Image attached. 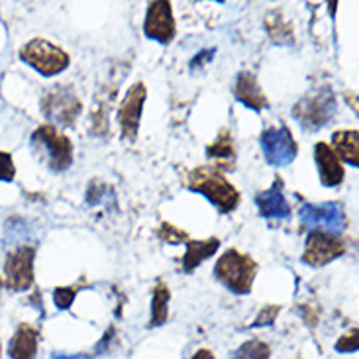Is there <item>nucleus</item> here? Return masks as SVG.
<instances>
[{
    "label": "nucleus",
    "mask_w": 359,
    "mask_h": 359,
    "mask_svg": "<svg viewBox=\"0 0 359 359\" xmlns=\"http://www.w3.org/2000/svg\"><path fill=\"white\" fill-rule=\"evenodd\" d=\"M169 299H171V292H169L167 283L157 281L151 292V320L147 324V328H157L165 324L169 316Z\"/></svg>",
    "instance_id": "21"
},
{
    "label": "nucleus",
    "mask_w": 359,
    "mask_h": 359,
    "mask_svg": "<svg viewBox=\"0 0 359 359\" xmlns=\"http://www.w3.org/2000/svg\"><path fill=\"white\" fill-rule=\"evenodd\" d=\"M279 311H281L279 304H267V306H263L252 326L253 328H257V326H271L273 322H275V318H277Z\"/></svg>",
    "instance_id": "26"
},
{
    "label": "nucleus",
    "mask_w": 359,
    "mask_h": 359,
    "mask_svg": "<svg viewBox=\"0 0 359 359\" xmlns=\"http://www.w3.org/2000/svg\"><path fill=\"white\" fill-rule=\"evenodd\" d=\"M32 146L48 159V165L55 173H63L73 165V142L67 134L59 132L53 124H43L34 130Z\"/></svg>",
    "instance_id": "4"
},
{
    "label": "nucleus",
    "mask_w": 359,
    "mask_h": 359,
    "mask_svg": "<svg viewBox=\"0 0 359 359\" xmlns=\"http://www.w3.org/2000/svg\"><path fill=\"white\" fill-rule=\"evenodd\" d=\"M187 252L183 255V271L191 273L194 271L201 263H204L208 257H212L214 253L220 248V240L218 238H208V240H191L184 243Z\"/></svg>",
    "instance_id": "18"
},
{
    "label": "nucleus",
    "mask_w": 359,
    "mask_h": 359,
    "mask_svg": "<svg viewBox=\"0 0 359 359\" xmlns=\"http://www.w3.org/2000/svg\"><path fill=\"white\" fill-rule=\"evenodd\" d=\"M285 183L281 177H275L273 184L267 191L255 194V204L259 208V214L263 218H275V220H283L291 216V206L287 203V196L283 193Z\"/></svg>",
    "instance_id": "13"
},
{
    "label": "nucleus",
    "mask_w": 359,
    "mask_h": 359,
    "mask_svg": "<svg viewBox=\"0 0 359 359\" xmlns=\"http://www.w3.org/2000/svg\"><path fill=\"white\" fill-rule=\"evenodd\" d=\"M38 330L29 324H20L10 340L8 353L12 359H34L38 353Z\"/></svg>",
    "instance_id": "17"
},
{
    "label": "nucleus",
    "mask_w": 359,
    "mask_h": 359,
    "mask_svg": "<svg viewBox=\"0 0 359 359\" xmlns=\"http://www.w3.org/2000/svg\"><path fill=\"white\" fill-rule=\"evenodd\" d=\"M233 97L238 102H242L243 107L252 108L253 112H262L265 108H269V100L263 95L262 85L252 71L238 73V77L233 81Z\"/></svg>",
    "instance_id": "14"
},
{
    "label": "nucleus",
    "mask_w": 359,
    "mask_h": 359,
    "mask_svg": "<svg viewBox=\"0 0 359 359\" xmlns=\"http://www.w3.org/2000/svg\"><path fill=\"white\" fill-rule=\"evenodd\" d=\"M193 359H214V355H212V351L203 348V350H198L196 353H194Z\"/></svg>",
    "instance_id": "29"
},
{
    "label": "nucleus",
    "mask_w": 359,
    "mask_h": 359,
    "mask_svg": "<svg viewBox=\"0 0 359 359\" xmlns=\"http://www.w3.org/2000/svg\"><path fill=\"white\" fill-rule=\"evenodd\" d=\"M265 29L269 34L273 43L277 46H292L294 43V32L289 20L281 14V10H273L265 18Z\"/></svg>",
    "instance_id": "20"
},
{
    "label": "nucleus",
    "mask_w": 359,
    "mask_h": 359,
    "mask_svg": "<svg viewBox=\"0 0 359 359\" xmlns=\"http://www.w3.org/2000/svg\"><path fill=\"white\" fill-rule=\"evenodd\" d=\"M346 253V242L324 230H311L304 243L302 262L311 267H324Z\"/></svg>",
    "instance_id": "8"
},
{
    "label": "nucleus",
    "mask_w": 359,
    "mask_h": 359,
    "mask_svg": "<svg viewBox=\"0 0 359 359\" xmlns=\"http://www.w3.org/2000/svg\"><path fill=\"white\" fill-rule=\"evenodd\" d=\"M41 110L43 114L51 120H55L59 126L71 128L75 126L79 114L83 110L81 100L75 95V90L67 85H59L51 88L48 95L41 100Z\"/></svg>",
    "instance_id": "7"
},
{
    "label": "nucleus",
    "mask_w": 359,
    "mask_h": 359,
    "mask_svg": "<svg viewBox=\"0 0 359 359\" xmlns=\"http://www.w3.org/2000/svg\"><path fill=\"white\" fill-rule=\"evenodd\" d=\"M34 259L36 250L32 245H22L12 252L4 262V277L12 291H28L34 283Z\"/></svg>",
    "instance_id": "11"
},
{
    "label": "nucleus",
    "mask_w": 359,
    "mask_h": 359,
    "mask_svg": "<svg viewBox=\"0 0 359 359\" xmlns=\"http://www.w3.org/2000/svg\"><path fill=\"white\" fill-rule=\"evenodd\" d=\"M16 177V167H14V161H12V156L6 154V151H0V181H14Z\"/></svg>",
    "instance_id": "27"
},
{
    "label": "nucleus",
    "mask_w": 359,
    "mask_h": 359,
    "mask_svg": "<svg viewBox=\"0 0 359 359\" xmlns=\"http://www.w3.org/2000/svg\"><path fill=\"white\" fill-rule=\"evenodd\" d=\"M0 289H2V279H0Z\"/></svg>",
    "instance_id": "30"
},
{
    "label": "nucleus",
    "mask_w": 359,
    "mask_h": 359,
    "mask_svg": "<svg viewBox=\"0 0 359 359\" xmlns=\"http://www.w3.org/2000/svg\"><path fill=\"white\" fill-rule=\"evenodd\" d=\"M20 59L28 63L32 69H36L43 77H55L59 73H63L71 63V57L65 49L43 38L29 39L28 43L20 49Z\"/></svg>",
    "instance_id": "5"
},
{
    "label": "nucleus",
    "mask_w": 359,
    "mask_h": 359,
    "mask_svg": "<svg viewBox=\"0 0 359 359\" xmlns=\"http://www.w3.org/2000/svg\"><path fill=\"white\" fill-rule=\"evenodd\" d=\"M336 110H338V100L334 90L330 85H322L294 104L292 116L301 124L302 130L314 134L330 122Z\"/></svg>",
    "instance_id": "3"
},
{
    "label": "nucleus",
    "mask_w": 359,
    "mask_h": 359,
    "mask_svg": "<svg viewBox=\"0 0 359 359\" xmlns=\"http://www.w3.org/2000/svg\"><path fill=\"white\" fill-rule=\"evenodd\" d=\"M187 187L193 193L203 194L222 214L233 212L240 204V191L224 177L222 171L210 165L194 167L187 175Z\"/></svg>",
    "instance_id": "1"
},
{
    "label": "nucleus",
    "mask_w": 359,
    "mask_h": 359,
    "mask_svg": "<svg viewBox=\"0 0 359 359\" xmlns=\"http://www.w3.org/2000/svg\"><path fill=\"white\" fill-rule=\"evenodd\" d=\"M301 222L306 228L316 230L318 226L324 228V232H340L346 226V212L338 203H322V204H304L301 208Z\"/></svg>",
    "instance_id": "12"
},
{
    "label": "nucleus",
    "mask_w": 359,
    "mask_h": 359,
    "mask_svg": "<svg viewBox=\"0 0 359 359\" xmlns=\"http://www.w3.org/2000/svg\"><path fill=\"white\" fill-rule=\"evenodd\" d=\"M259 146H262L265 161L273 167L289 165L299 154L297 140L292 137L291 130L285 124L277 128H265L259 136Z\"/></svg>",
    "instance_id": "6"
},
{
    "label": "nucleus",
    "mask_w": 359,
    "mask_h": 359,
    "mask_svg": "<svg viewBox=\"0 0 359 359\" xmlns=\"http://www.w3.org/2000/svg\"><path fill=\"white\" fill-rule=\"evenodd\" d=\"M271 350L269 346L262 340H250L242 344L238 351L233 353L232 359H269Z\"/></svg>",
    "instance_id": "22"
},
{
    "label": "nucleus",
    "mask_w": 359,
    "mask_h": 359,
    "mask_svg": "<svg viewBox=\"0 0 359 359\" xmlns=\"http://www.w3.org/2000/svg\"><path fill=\"white\" fill-rule=\"evenodd\" d=\"M79 287H81V283H79V285H73V287H57V289L53 291V302H55V306H57L59 311H67V309H71V304H73L75 297H77Z\"/></svg>",
    "instance_id": "24"
},
{
    "label": "nucleus",
    "mask_w": 359,
    "mask_h": 359,
    "mask_svg": "<svg viewBox=\"0 0 359 359\" xmlns=\"http://www.w3.org/2000/svg\"><path fill=\"white\" fill-rule=\"evenodd\" d=\"M236 144H233L232 132L228 128H222L218 137L210 146H206V159L210 161V167L218 171H233L236 167Z\"/></svg>",
    "instance_id": "16"
},
{
    "label": "nucleus",
    "mask_w": 359,
    "mask_h": 359,
    "mask_svg": "<svg viewBox=\"0 0 359 359\" xmlns=\"http://www.w3.org/2000/svg\"><path fill=\"white\" fill-rule=\"evenodd\" d=\"M259 271V265L248 253L238 250H228L214 265V277L222 283L228 291L236 294H248L252 291L255 275Z\"/></svg>",
    "instance_id": "2"
},
{
    "label": "nucleus",
    "mask_w": 359,
    "mask_h": 359,
    "mask_svg": "<svg viewBox=\"0 0 359 359\" xmlns=\"http://www.w3.org/2000/svg\"><path fill=\"white\" fill-rule=\"evenodd\" d=\"M314 161L318 167V175H320V183L324 187H340L344 183V165H341L340 157L334 154L328 144L324 142H316L314 144Z\"/></svg>",
    "instance_id": "15"
},
{
    "label": "nucleus",
    "mask_w": 359,
    "mask_h": 359,
    "mask_svg": "<svg viewBox=\"0 0 359 359\" xmlns=\"http://www.w3.org/2000/svg\"><path fill=\"white\" fill-rule=\"evenodd\" d=\"M212 57H214V49H204L198 57H194L193 61H191V67H198V65H203L204 61H208V59H212Z\"/></svg>",
    "instance_id": "28"
},
{
    "label": "nucleus",
    "mask_w": 359,
    "mask_h": 359,
    "mask_svg": "<svg viewBox=\"0 0 359 359\" xmlns=\"http://www.w3.org/2000/svg\"><path fill=\"white\" fill-rule=\"evenodd\" d=\"M147 98V88L142 81L128 88L126 97L118 107V122L122 130V137L126 142H136L137 132H140V122H142V112Z\"/></svg>",
    "instance_id": "9"
},
{
    "label": "nucleus",
    "mask_w": 359,
    "mask_h": 359,
    "mask_svg": "<svg viewBox=\"0 0 359 359\" xmlns=\"http://www.w3.org/2000/svg\"><path fill=\"white\" fill-rule=\"evenodd\" d=\"M332 149L348 165L359 167V134L358 130H338L332 134Z\"/></svg>",
    "instance_id": "19"
},
{
    "label": "nucleus",
    "mask_w": 359,
    "mask_h": 359,
    "mask_svg": "<svg viewBox=\"0 0 359 359\" xmlns=\"http://www.w3.org/2000/svg\"><path fill=\"white\" fill-rule=\"evenodd\" d=\"M144 34L157 43H171L177 36V24L173 16V6L167 0L149 2L144 22Z\"/></svg>",
    "instance_id": "10"
},
{
    "label": "nucleus",
    "mask_w": 359,
    "mask_h": 359,
    "mask_svg": "<svg viewBox=\"0 0 359 359\" xmlns=\"http://www.w3.org/2000/svg\"><path fill=\"white\" fill-rule=\"evenodd\" d=\"M359 346V336H358V328H353L348 334H344L340 340L336 341V351L340 353H355Z\"/></svg>",
    "instance_id": "25"
},
{
    "label": "nucleus",
    "mask_w": 359,
    "mask_h": 359,
    "mask_svg": "<svg viewBox=\"0 0 359 359\" xmlns=\"http://www.w3.org/2000/svg\"><path fill=\"white\" fill-rule=\"evenodd\" d=\"M157 238L161 242L171 243V245H179V243H187L189 242V233L183 232L181 228H177L173 224L169 222H161L159 228H157Z\"/></svg>",
    "instance_id": "23"
}]
</instances>
